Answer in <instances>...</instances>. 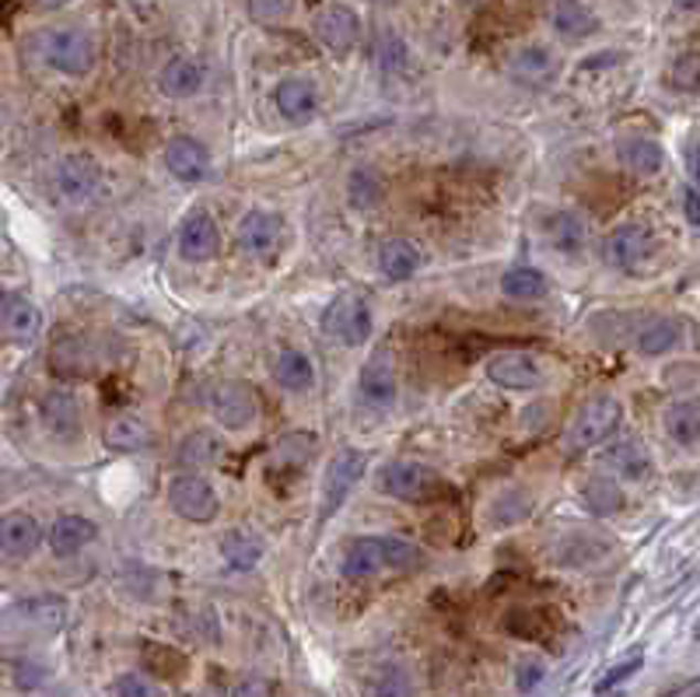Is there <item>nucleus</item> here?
Wrapping results in <instances>:
<instances>
[{"mask_svg":"<svg viewBox=\"0 0 700 697\" xmlns=\"http://www.w3.org/2000/svg\"><path fill=\"white\" fill-rule=\"evenodd\" d=\"M95 540H98V522L92 516H81V511H64V516H56L46 532L53 558H77V553Z\"/></svg>","mask_w":700,"mask_h":697,"instance_id":"obj_18","label":"nucleus"},{"mask_svg":"<svg viewBox=\"0 0 700 697\" xmlns=\"http://www.w3.org/2000/svg\"><path fill=\"white\" fill-rule=\"evenodd\" d=\"M39 418H43L46 432L56 435V439H77L81 435V424H85V418H81V403L77 397L71 393V389H50V393H43V400H39Z\"/></svg>","mask_w":700,"mask_h":697,"instance_id":"obj_19","label":"nucleus"},{"mask_svg":"<svg viewBox=\"0 0 700 697\" xmlns=\"http://www.w3.org/2000/svg\"><path fill=\"white\" fill-rule=\"evenodd\" d=\"M406 64H410V50H406V43H403V35H396V32H382V39H379V67H382L385 74H403Z\"/></svg>","mask_w":700,"mask_h":697,"instance_id":"obj_46","label":"nucleus"},{"mask_svg":"<svg viewBox=\"0 0 700 697\" xmlns=\"http://www.w3.org/2000/svg\"><path fill=\"white\" fill-rule=\"evenodd\" d=\"M385 200V176L372 166H358L347 172V203L354 211H375Z\"/></svg>","mask_w":700,"mask_h":697,"instance_id":"obj_35","label":"nucleus"},{"mask_svg":"<svg viewBox=\"0 0 700 697\" xmlns=\"http://www.w3.org/2000/svg\"><path fill=\"white\" fill-rule=\"evenodd\" d=\"M553 29H558V35L564 39H588L600 32V18H595V11L585 4V0H553Z\"/></svg>","mask_w":700,"mask_h":697,"instance_id":"obj_33","label":"nucleus"},{"mask_svg":"<svg viewBox=\"0 0 700 697\" xmlns=\"http://www.w3.org/2000/svg\"><path fill=\"white\" fill-rule=\"evenodd\" d=\"M312 29H316V39L329 53L347 56L361 39V18H358L354 8H347V4H329L316 14Z\"/></svg>","mask_w":700,"mask_h":697,"instance_id":"obj_13","label":"nucleus"},{"mask_svg":"<svg viewBox=\"0 0 700 697\" xmlns=\"http://www.w3.org/2000/svg\"><path fill=\"white\" fill-rule=\"evenodd\" d=\"M322 334L329 340H337L343 347H364L375 334V313H372V302L358 292H343L322 309Z\"/></svg>","mask_w":700,"mask_h":697,"instance_id":"obj_2","label":"nucleus"},{"mask_svg":"<svg viewBox=\"0 0 700 697\" xmlns=\"http://www.w3.org/2000/svg\"><path fill=\"white\" fill-rule=\"evenodd\" d=\"M442 487L438 474L431 466L417 463V460H393L379 469V490L385 498H396L406 505L427 501L435 490Z\"/></svg>","mask_w":700,"mask_h":697,"instance_id":"obj_6","label":"nucleus"},{"mask_svg":"<svg viewBox=\"0 0 700 697\" xmlns=\"http://www.w3.org/2000/svg\"><path fill=\"white\" fill-rule=\"evenodd\" d=\"M200 697H224V694L218 687H208V690H200Z\"/></svg>","mask_w":700,"mask_h":697,"instance_id":"obj_56","label":"nucleus"},{"mask_svg":"<svg viewBox=\"0 0 700 697\" xmlns=\"http://www.w3.org/2000/svg\"><path fill=\"white\" fill-rule=\"evenodd\" d=\"M505 631L515 634V638L537 642V638H547L550 634V617L543 610H511L505 617Z\"/></svg>","mask_w":700,"mask_h":697,"instance_id":"obj_43","label":"nucleus"},{"mask_svg":"<svg viewBox=\"0 0 700 697\" xmlns=\"http://www.w3.org/2000/svg\"><path fill=\"white\" fill-rule=\"evenodd\" d=\"M165 495H169V505L182 522L208 526L221 516L218 487L203 474H187V469H179V474L169 480V487H165Z\"/></svg>","mask_w":700,"mask_h":697,"instance_id":"obj_4","label":"nucleus"},{"mask_svg":"<svg viewBox=\"0 0 700 697\" xmlns=\"http://www.w3.org/2000/svg\"><path fill=\"white\" fill-rule=\"evenodd\" d=\"M35 4H39V8H50V11H53V8H64V4H71V0H35Z\"/></svg>","mask_w":700,"mask_h":697,"instance_id":"obj_54","label":"nucleus"},{"mask_svg":"<svg viewBox=\"0 0 700 697\" xmlns=\"http://www.w3.org/2000/svg\"><path fill=\"white\" fill-rule=\"evenodd\" d=\"M221 558L232 571H256L266 558V540L256 529L235 526L221 537Z\"/></svg>","mask_w":700,"mask_h":697,"instance_id":"obj_23","label":"nucleus"},{"mask_svg":"<svg viewBox=\"0 0 700 697\" xmlns=\"http://www.w3.org/2000/svg\"><path fill=\"white\" fill-rule=\"evenodd\" d=\"M529 511H532V501L526 490H505V495H498V501L490 505V522L515 526V522H522Z\"/></svg>","mask_w":700,"mask_h":697,"instance_id":"obj_44","label":"nucleus"},{"mask_svg":"<svg viewBox=\"0 0 700 697\" xmlns=\"http://www.w3.org/2000/svg\"><path fill=\"white\" fill-rule=\"evenodd\" d=\"M543 235H547V242L558 253L579 256L585 245H588V224H585L582 214H574V211H553L543 221Z\"/></svg>","mask_w":700,"mask_h":697,"instance_id":"obj_27","label":"nucleus"},{"mask_svg":"<svg viewBox=\"0 0 700 697\" xmlns=\"http://www.w3.org/2000/svg\"><path fill=\"white\" fill-rule=\"evenodd\" d=\"M224 456V442L211 432V427H197L176 448V466L187 469V474H200V469L218 466Z\"/></svg>","mask_w":700,"mask_h":697,"instance_id":"obj_24","label":"nucleus"},{"mask_svg":"<svg viewBox=\"0 0 700 697\" xmlns=\"http://www.w3.org/2000/svg\"><path fill=\"white\" fill-rule=\"evenodd\" d=\"M144 666H148V673L161 676V680H179V676L187 673V655L172 645L148 642L144 645Z\"/></svg>","mask_w":700,"mask_h":697,"instance_id":"obj_42","label":"nucleus"},{"mask_svg":"<svg viewBox=\"0 0 700 697\" xmlns=\"http://www.w3.org/2000/svg\"><path fill=\"white\" fill-rule=\"evenodd\" d=\"M0 334L22 347L35 344L43 337V313H39V305L22 295H8L0 302Z\"/></svg>","mask_w":700,"mask_h":697,"instance_id":"obj_21","label":"nucleus"},{"mask_svg":"<svg viewBox=\"0 0 700 697\" xmlns=\"http://www.w3.org/2000/svg\"><path fill=\"white\" fill-rule=\"evenodd\" d=\"M116 697H161L144 673H123L116 680Z\"/></svg>","mask_w":700,"mask_h":697,"instance_id":"obj_49","label":"nucleus"},{"mask_svg":"<svg viewBox=\"0 0 700 697\" xmlns=\"http://www.w3.org/2000/svg\"><path fill=\"white\" fill-rule=\"evenodd\" d=\"M235 242L245 256L253 260H271L284 245V221L274 211H250L238 221Z\"/></svg>","mask_w":700,"mask_h":697,"instance_id":"obj_11","label":"nucleus"},{"mask_svg":"<svg viewBox=\"0 0 700 697\" xmlns=\"http://www.w3.org/2000/svg\"><path fill=\"white\" fill-rule=\"evenodd\" d=\"M421 263H424V256L410 239H385L379 245V271L385 274V281H393V284L414 281Z\"/></svg>","mask_w":700,"mask_h":697,"instance_id":"obj_28","label":"nucleus"},{"mask_svg":"<svg viewBox=\"0 0 700 697\" xmlns=\"http://www.w3.org/2000/svg\"><path fill=\"white\" fill-rule=\"evenodd\" d=\"M368 469V456L361 448H340V453L329 460L326 474H322V508H319V522H326L333 511L350 498Z\"/></svg>","mask_w":700,"mask_h":697,"instance_id":"obj_8","label":"nucleus"},{"mask_svg":"<svg viewBox=\"0 0 700 697\" xmlns=\"http://www.w3.org/2000/svg\"><path fill=\"white\" fill-rule=\"evenodd\" d=\"M662 427L679 448H697V442H700V406H697V400H672L662 410Z\"/></svg>","mask_w":700,"mask_h":697,"instance_id":"obj_34","label":"nucleus"},{"mask_svg":"<svg viewBox=\"0 0 700 697\" xmlns=\"http://www.w3.org/2000/svg\"><path fill=\"white\" fill-rule=\"evenodd\" d=\"M35 53L39 60L56 71V74H67V77H85L95 71V60H98V46L92 32L85 29H43L35 35Z\"/></svg>","mask_w":700,"mask_h":697,"instance_id":"obj_1","label":"nucleus"},{"mask_svg":"<svg viewBox=\"0 0 700 697\" xmlns=\"http://www.w3.org/2000/svg\"><path fill=\"white\" fill-rule=\"evenodd\" d=\"M637 669H641V655H634V659H627V663H621V666H613L600 684H595V694H606V690H613L616 684H624L627 676H634Z\"/></svg>","mask_w":700,"mask_h":697,"instance_id":"obj_51","label":"nucleus"},{"mask_svg":"<svg viewBox=\"0 0 700 697\" xmlns=\"http://www.w3.org/2000/svg\"><path fill=\"white\" fill-rule=\"evenodd\" d=\"M648 253H651V232L637 221L616 224L603 242V260L613 266V271H624V274H634Z\"/></svg>","mask_w":700,"mask_h":697,"instance_id":"obj_10","label":"nucleus"},{"mask_svg":"<svg viewBox=\"0 0 700 697\" xmlns=\"http://www.w3.org/2000/svg\"><path fill=\"white\" fill-rule=\"evenodd\" d=\"M358 397H361L364 406H372V410H389L400 400V379H396V368H393V355L375 351L364 361L361 379H358Z\"/></svg>","mask_w":700,"mask_h":697,"instance_id":"obj_12","label":"nucleus"},{"mask_svg":"<svg viewBox=\"0 0 700 697\" xmlns=\"http://www.w3.org/2000/svg\"><path fill=\"white\" fill-rule=\"evenodd\" d=\"M550 292V281L540 266H508L501 274V295L511 302H537Z\"/></svg>","mask_w":700,"mask_h":697,"instance_id":"obj_37","label":"nucleus"},{"mask_svg":"<svg viewBox=\"0 0 700 697\" xmlns=\"http://www.w3.org/2000/svg\"><path fill=\"white\" fill-rule=\"evenodd\" d=\"M340 571H343V579H350V582H368V579L382 575V571H385V561H382V543H379V537H361V540L350 543L347 553H343Z\"/></svg>","mask_w":700,"mask_h":697,"instance_id":"obj_31","label":"nucleus"},{"mask_svg":"<svg viewBox=\"0 0 700 697\" xmlns=\"http://www.w3.org/2000/svg\"><path fill=\"white\" fill-rule=\"evenodd\" d=\"M211 414L224 432H245L259 421V393L242 379L218 382L211 389Z\"/></svg>","mask_w":700,"mask_h":697,"instance_id":"obj_7","label":"nucleus"},{"mask_svg":"<svg viewBox=\"0 0 700 697\" xmlns=\"http://www.w3.org/2000/svg\"><path fill=\"white\" fill-rule=\"evenodd\" d=\"M543 680H547V666H543L540 659H526V663H519V673H515V684H519L522 694L537 690Z\"/></svg>","mask_w":700,"mask_h":697,"instance_id":"obj_50","label":"nucleus"},{"mask_svg":"<svg viewBox=\"0 0 700 697\" xmlns=\"http://www.w3.org/2000/svg\"><path fill=\"white\" fill-rule=\"evenodd\" d=\"M621 424H624V403L621 400L609 397V393L592 397L582 406V414L574 418L568 442H571V448H595V445L609 442L616 432H621Z\"/></svg>","mask_w":700,"mask_h":697,"instance_id":"obj_5","label":"nucleus"},{"mask_svg":"<svg viewBox=\"0 0 700 697\" xmlns=\"http://www.w3.org/2000/svg\"><path fill=\"white\" fill-rule=\"evenodd\" d=\"M316 453V432H291L280 435V442L274 445L271 456V477L280 474V469H291V474H301Z\"/></svg>","mask_w":700,"mask_h":697,"instance_id":"obj_36","label":"nucleus"},{"mask_svg":"<svg viewBox=\"0 0 700 697\" xmlns=\"http://www.w3.org/2000/svg\"><path fill=\"white\" fill-rule=\"evenodd\" d=\"M176 250L187 263H211L221 256V229L208 208H193L179 224Z\"/></svg>","mask_w":700,"mask_h":697,"instance_id":"obj_9","label":"nucleus"},{"mask_svg":"<svg viewBox=\"0 0 700 697\" xmlns=\"http://www.w3.org/2000/svg\"><path fill=\"white\" fill-rule=\"evenodd\" d=\"M679 340H683V326L676 319H651L641 326V334H637V355L662 358V355L676 351Z\"/></svg>","mask_w":700,"mask_h":697,"instance_id":"obj_38","label":"nucleus"},{"mask_svg":"<svg viewBox=\"0 0 700 697\" xmlns=\"http://www.w3.org/2000/svg\"><path fill=\"white\" fill-rule=\"evenodd\" d=\"M582 501H585V508L592 511L595 519H609V516H616V511L624 508V490L613 477L600 474V477H588L582 484Z\"/></svg>","mask_w":700,"mask_h":697,"instance_id":"obj_39","label":"nucleus"},{"mask_svg":"<svg viewBox=\"0 0 700 697\" xmlns=\"http://www.w3.org/2000/svg\"><path fill=\"white\" fill-rule=\"evenodd\" d=\"M67 613H71V603L64 596H32L11 606V617L43 631H60L67 624Z\"/></svg>","mask_w":700,"mask_h":697,"instance_id":"obj_32","label":"nucleus"},{"mask_svg":"<svg viewBox=\"0 0 700 697\" xmlns=\"http://www.w3.org/2000/svg\"><path fill=\"white\" fill-rule=\"evenodd\" d=\"M561 64H558V53L543 43H529L522 50H515V56L508 60V74L511 81H519L526 88H547L553 85V77H558Z\"/></svg>","mask_w":700,"mask_h":697,"instance_id":"obj_16","label":"nucleus"},{"mask_svg":"<svg viewBox=\"0 0 700 697\" xmlns=\"http://www.w3.org/2000/svg\"><path fill=\"white\" fill-rule=\"evenodd\" d=\"M603 463L624 480H645L655 474V456L641 439H616L603 448Z\"/></svg>","mask_w":700,"mask_h":697,"instance_id":"obj_22","label":"nucleus"},{"mask_svg":"<svg viewBox=\"0 0 700 697\" xmlns=\"http://www.w3.org/2000/svg\"><path fill=\"white\" fill-rule=\"evenodd\" d=\"M274 106L284 123L305 127V123L316 119V113H319V88L308 77H284L274 88Z\"/></svg>","mask_w":700,"mask_h":697,"instance_id":"obj_15","label":"nucleus"},{"mask_svg":"<svg viewBox=\"0 0 700 697\" xmlns=\"http://www.w3.org/2000/svg\"><path fill=\"white\" fill-rule=\"evenodd\" d=\"M245 11L256 25H280L298 11V0H245Z\"/></svg>","mask_w":700,"mask_h":697,"instance_id":"obj_45","label":"nucleus"},{"mask_svg":"<svg viewBox=\"0 0 700 697\" xmlns=\"http://www.w3.org/2000/svg\"><path fill=\"white\" fill-rule=\"evenodd\" d=\"M271 376L280 389H287V393H308V389L316 386V365L308 355L295 351V347H287V351H280L271 365Z\"/></svg>","mask_w":700,"mask_h":697,"instance_id":"obj_30","label":"nucleus"},{"mask_svg":"<svg viewBox=\"0 0 700 697\" xmlns=\"http://www.w3.org/2000/svg\"><path fill=\"white\" fill-rule=\"evenodd\" d=\"M232 697H274V684L266 676H245Z\"/></svg>","mask_w":700,"mask_h":697,"instance_id":"obj_52","label":"nucleus"},{"mask_svg":"<svg viewBox=\"0 0 700 697\" xmlns=\"http://www.w3.org/2000/svg\"><path fill=\"white\" fill-rule=\"evenodd\" d=\"M683 214H687V221L693 224H700V203H697V182H690V187L683 190Z\"/></svg>","mask_w":700,"mask_h":697,"instance_id":"obj_53","label":"nucleus"},{"mask_svg":"<svg viewBox=\"0 0 700 697\" xmlns=\"http://www.w3.org/2000/svg\"><path fill=\"white\" fill-rule=\"evenodd\" d=\"M46 540L43 522H39L32 511L14 508L8 516H0V553L11 561H25L39 550V543Z\"/></svg>","mask_w":700,"mask_h":697,"instance_id":"obj_14","label":"nucleus"},{"mask_svg":"<svg viewBox=\"0 0 700 697\" xmlns=\"http://www.w3.org/2000/svg\"><path fill=\"white\" fill-rule=\"evenodd\" d=\"M616 158H621V166H627L634 176H658L666 166V148L645 134H627L616 140Z\"/></svg>","mask_w":700,"mask_h":697,"instance_id":"obj_25","label":"nucleus"},{"mask_svg":"<svg viewBox=\"0 0 700 697\" xmlns=\"http://www.w3.org/2000/svg\"><path fill=\"white\" fill-rule=\"evenodd\" d=\"M53 187H56V197L67 203V208L81 211V208H92V203L98 200L102 193V166L95 155H85V151H74V155H64L56 161L53 169Z\"/></svg>","mask_w":700,"mask_h":697,"instance_id":"obj_3","label":"nucleus"},{"mask_svg":"<svg viewBox=\"0 0 700 697\" xmlns=\"http://www.w3.org/2000/svg\"><path fill=\"white\" fill-rule=\"evenodd\" d=\"M697 81H700V60H697V53L679 56L676 64H672L669 85H672L676 92H687V95H693V92H697Z\"/></svg>","mask_w":700,"mask_h":697,"instance_id":"obj_47","label":"nucleus"},{"mask_svg":"<svg viewBox=\"0 0 700 697\" xmlns=\"http://www.w3.org/2000/svg\"><path fill=\"white\" fill-rule=\"evenodd\" d=\"M88 347L81 337H60L53 344V351H50V368H53V376L60 379H77V376H85L88 372Z\"/></svg>","mask_w":700,"mask_h":697,"instance_id":"obj_40","label":"nucleus"},{"mask_svg":"<svg viewBox=\"0 0 700 697\" xmlns=\"http://www.w3.org/2000/svg\"><path fill=\"white\" fill-rule=\"evenodd\" d=\"M106 445L113 453H144L155 445V427L137 414H116L106 424Z\"/></svg>","mask_w":700,"mask_h":697,"instance_id":"obj_29","label":"nucleus"},{"mask_svg":"<svg viewBox=\"0 0 700 697\" xmlns=\"http://www.w3.org/2000/svg\"><path fill=\"white\" fill-rule=\"evenodd\" d=\"M487 379L501 389L522 393V389H540L547 376H543V365L537 358H529L522 351H505V355L487 361Z\"/></svg>","mask_w":700,"mask_h":697,"instance_id":"obj_17","label":"nucleus"},{"mask_svg":"<svg viewBox=\"0 0 700 697\" xmlns=\"http://www.w3.org/2000/svg\"><path fill=\"white\" fill-rule=\"evenodd\" d=\"M203 88V67L193 56H172L158 71V92L165 98H193Z\"/></svg>","mask_w":700,"mask_h":697,"instance_id":"obj_26","label":"nucleus"},{"mask_svg":"<svg viewBox=\"0 0 700 697\" xmlns=\"http://www.w3.org/2000/svg\"><path fill=\"white\" fill-rule=\"evenodd\" d=\"M375 697H414V684L403 669H385L375 684Z\"/></svg>","mask_w":700,"mask_h":697,"instance_id":"obj_48","label":"nucleus"},{"mask_svg":"<svg viewBox=\"0 0 700 697\" xmlns=\"http://www.w3.org/2000/svg\"><path fill=\"white\" fill-rule=\"evenodd\" d=\"M165 169L179 182H200L211 172V151L203 148L197 137L176 134L169 145H165Z\"/></svg>","mask_w":700,"mask_h":697,"instance_id":"obj_20","label":"nucleus"},{"mask_svg":"<svg viewBox=\"0 0 700 697\" xmlns=\"http://www.w3.org/2000/svg\"><path fill=\"white\" fill-rule=\"evenodd\" d=\"M382 543V561L385 571H396V575H410V571H417L424 564V550L406 540V537H379Z\"/></svg>","mask_w":700,"mask_h":697,"instance_id":"obj_41","label":"nucleus"},{"mask_svg":"<svg viewBox=\"0 0 700 697\" xmlns=\"http://www.w3.org/2000/svg\"><path fill=\"white\" fill-rule=\"evenodd\" d=\"M679 11H697V0H676Z\"/></svg>","mask_w":700,"mask_h":697,"instance_id":"obj_55","label":"nucleus"}]
</instances>
